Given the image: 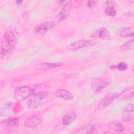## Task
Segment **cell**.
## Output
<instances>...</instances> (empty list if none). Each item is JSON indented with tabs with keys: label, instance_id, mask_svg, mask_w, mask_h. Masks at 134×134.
<instances>
[{
	"label": "cell",
	"instance_id": "1",
	"mask_svg": "<svg viewBox=\"0 0 134 134\" xmlns=\"http://www.w3.org/2000/svg\"><path fill=\"white\" fill-rule=\"evenodd\" d=\"M111 83L109 78L105 76H99L94 78L91 82V90L95 93L101 92L108 87Z\"/></svg>",
	"mask_w": 134,
	"mask_h": 134
},
{
	"label": "cell",
	"instance_id": "2",
	"mask_svg": "<svg viewBox=\"0 0 134 134\" xmlns=\"http://www.w3.org/2000/svg\"><path fill=\"white\" fill-rule=\"evenodd\" d=\"M32 95L31 86L23 85L17 87L14 93L15 98L18 101H22Z\"/></svg>",
	"mask_w": 134,
	"mask_h": 134
},
{
	"label": "cell",
	"instance_id": "3",
	"mask_svg": "<svg viewBox=\"0 0 134 134\" xmlns=\"http://www.w3.org/2000/svg\"><path fill=\"white\" fill-rule=\"evenodd\" d=\"M96 42L93 40H79L70 44L67 49L69 50H77L83 48L94 46Z\"/></svg>",
	"mask_w": 134,
	"mask_h": 134
},
{
	"label": "cell",
	"instance_id": "4",
	"mask_svg": "<svg viewBox=\"0 0 134 134\" xmlns=\"http://www.w3.org/2000/svg\"><path fill=\"white\" fill-rule=\"evenodd\" d=\"M46 96H34L32 98L30 99L27 102V106L28 108L35 109L43 105L46 102Z\"/></svg>",
	"mask_w": 134,
	"mask_h": 134
},
{
	"label": "cell",
	"instance_id": "5",
	"mask_svg": "<svg viewBox=\"0 0 134 134\" xmlns=\"http://www.w3.org/2000/svg\"><path fill=\"white\" fill-rule=\"evenodd\" d=\"M118 95L117 93H110L108 94L100 100L98 104V108L101 109L107 107L118 97Z\"/></svg>",
	"mask_w": 134,
	"mask_h": 134
},
{
	"label": "cell",
	"instance_id": "6",
	"mask_svg": "<svg viewBox=\"0 0 134 134\" xmlns=\"http://www.w3.org/2000/svg\"><path fill=\"white\" fill-rule=\"evenodd\" d=\"M63 64L62 62H42L36 65V69L39 71H48L58 67H60Z\"/></svg>",
	"mask_w": 134,
	"mask_h": 134
},
{
	"label": "cell",
	"instance_id": "7",
	"mask_svg": "<svg viewBox=\"0 0 134 134\" xmlns=\"http://www.w3.org/2000/svg\"><path fill=\"white\" fill-rule=\"evenodd\" d=\"M32 95L34 96L47 95L48 87L44 84H37L31 86Z\"/></svg>",
	"mask_w": 134,
	"mask_h": 134
},
{
	"label": "cell",
	"instance_id": "8",
	"mask_svg": "<svg viewBox=\"0 0 134 134\" xmlns=\"http://www.w3.org/2000/svg\"><path fill=\"white\" fill-rule=\"evenodd\" d=\"M133 117V105L132 103L128 104L124 108L122 113V119L124 121H130Z\"/></svg>",
	"mask_w": 134,
	"mask_h": 134
},
{
	"label": "cell",
	"instance_id": "9",
	"mask_svg": "<svg viewBox=\"0 0 134 134\" xmlns=\"http://www.w3.org/2000/svg\"><path fill=\"white\" fill-rule=\"evenodd\" d=\"M42 121V118L40 115H36L27 118L24 125L28 128H34L40 125Z\"/></svg>",
	"mask_w": 134,
	"mask_h": 134
},
{
	"label": "cell",
	"instance_id": "10",
	"mask_svg": "<svg viewBox=\"0 0 134 134\" xmlns=\"http://www.w3.org/2000/svg\"><path fill=\"white\" fill-rule=\"evenodd\" d=\"M55 25L53 21H47L38 25L36 28V31L39 34H44L52 29Z\"/></svg>",
	"mask_w": 134,
	"mask_h": 134
},
{
	"label": "cell",
	"instance_id": "11",
	"mask_svg": "<svg viewBox=\"0 0 134 134\" xmlns=\"http://www.w3.org/2000/svg\"><path fill=\"white\" fill-rule=\"evenodd\" d=\"M4 37L13 48L16 42V37L12 27L9 26L6 28Z\"/></svg>",
	"mask_w": 134,
	"mask_h": 134
},
{
	"label": "cell",
	"instance_id": "12",
	"mask_svg": "<svg viewBox=\"0 0 134 134\" xmlns=\"http://www.w3.org/2000/svg\"><path fill=\"white\" fill-rule=\"evenodd\" d=\"M69 14V9L65 7L55 16L54 19L52 21L54 22L55 25H57L58 24L64 20L68 17Z\"/></svg>",
	"mask_w": 134,
	"mask_h": 134
},
{
	"label": "cell",
	"instance_id": "13",
	"mask_svg": "<svg viewBox=\"0 0 134 134\" xmlns=\"http://www.w3.org/2000/svg\"><path fill=\"white\" fill-rule=\"evenodd\" d=\"M117 36L120 37H130L134 35V28L133 27L120 28L116 31Z\"/></svg>",
	"mask_w": 134,
	"mask_h": 134
},
{
	"label": "cell",
	"instance_id": "14",
	"mask_svg": "<svg viewBox=\"0 0 134 134\" xmlns=\"http://www.w3.org/2000/svg\"><path fill=\"white\" fill-rule=\"evenodd\" d=\"M12 48H13L11 45L3 37L1 44V59H2L8 53H9V51Z\"/></svg>",
	"mask_w": 134,
	"mask_h": 134
},
{
	"label": "cell",
	"instance_id": "15",
	"mask_svg": "<svg viewBox=\"0 0 134 134\" xmlns=\"http://www.w3.org/2000/svg\"><path fill=\"white\" fill-rule=\"evenodd\" d=\"M76 118V113L73 111H70L65 114L62 117L61 121L63 125L67 126L72 123Z\"/></svg>",
	"mask_w": 134,
	"mask_h": 134
},
{
	"label": "cell",
	"instance_id": "16",
	"mask_svg": "<svg viewBox=\"0 0 134 134\" xmlns=\"http://www.w3.org/2000/svg\"><path fill=\"white\" fill-rule=\"evenodd\" d=\"M54 95L57 97H60L65 100H71L74 97L73 95L71 92L64 89L57 90L54 92Z\"/></svg>",
	"mask_w": 134,
	"mask_h": 134
},
{
	"label": "cell",
	"instance_id": "17",
	"mask_svg": "<svg viewBox=\"0 0 134 134\" xmlns=\"http://www.w3.org/2000/svg\"><path fill=\"white\" fill-rule=\"evenodd\" d=\"M19 126V120L17 118L9 119L6 124V127L10 131L16 130Z\"/></svg>",
	"mask_w": 134,
	"mask_h": 134
},
{
	"label": "cell",
	"instance_id": "18",
	"mask_svg": "<svg viewBox=\"0 0 134 134\" xmlns=\"http://www.w3.org/2000/svg\"><path fill=\"white\" fill-rule=\"evenodd\" d=\"M92 36L95 38H106L108 36V32L106 28L102 27L98 28L94 31L93 32Z\"/></svg>",
	"mask_w": 134,
	"mask_h": 134
},
{
	"label": "cell",
	"instance_id": "19",
	"mask_svg": "<svg viewBox=\"0 0 134 134\" xmlns=\"http://www.w3.org/2000/svg\"><path fill=\"white\" fill-rule=\"evenodd\" d=\"M133 97V91L130 90H126L118 95V97L121 100L131 99Z\"/></svg>",
	"mask_w": 134,
	"mask_h": 134
},
{
	"label": "cell",
	"instance_id": "20",
	"mask_svg": "<svg viewBox=\"0 0 134 134\" xmlns=\"http://www.w3.org/2000/svg\"><path fill=\"white\" fill-rule=\"evenodd\" d=\"M95 129V126L93 124H87L79 129L76 133H91Z\"/></svg>",
	"mask_w": 134,
	"mask_h": 134
},
{
	"label": "cell",
	"instance_id": "21",
	"mask_svg": "<svg viewBox=\"0 0 134 134\" xmlns=\"http://www.w3.org/2000/svg\"><path fill=\"white\" fill-rule=\"evenodd\" d=\"M134 48V40L133 39L128 41L127 42L121 45L120 48L122 50H129L133 49Z\"/></svg>",
	"mask_w": 134,
	"mask_h": 134
},
{
	"label": "cell",
	"instance_id": "22",
	"mask_svg": "<svg viewBox=\"0 0 134 134\" xmlns=\"http://www.w3.org/2000/svg\"><path fill=\"white\" fill-rule=\"evenodd\" d=\"M105 13L111 17H114L116 15V10L113 6H107L105 9Z\"/></svg>",
	"mask_w": 134,
	"mask_h": 134
},
{
	"label": "cell",
	"instance_id": "23",
	"mask_svg": "<svg viewBox=\"0 0 134 134\" xmlns=\"http://www.w3.org/2000/svg\"><path fill=\"white\" fill-rule=\"evenodd\" d=\"M113 129L118 132V133H121L124 131V127L122 125V124H121V123L117 122L116 123H113Z\"/></svg>",
	"mask_w": 134,
	"mask_h": 134
},
{
	"label": "cell",
	"instance_id": "24",
	"mask_svg": "<svg viewBox=\"0 0 134 134\" xmlns=\"http://www.w3.org/2000/svg\"><path fill=\"white\" fill-rule=\"evenodd\" d=\"M113 69L116 68L120 71H125L128 68V65L125 62H119L117 65L113 66Z\"/></svg>",
	"mask_w": 134,
	"mask_h": 134
},
{
	"label": "cell",
	"instance_id": "25",
	"mask_svg": "<svg viewBox=\"0 0 134 134\" xmlns=\"http://www.w3.org/2000/svg\"><path fill=\"white\" fill-rule=\"evenodd\" d=\"M97 2L96 1H88L87 3V7L88 8H92L97 4Z\"/></svg>",
	"mask_w": 134,
	"mask_h": 134
},
{
	"label": "cell",
	"instance_id": "26",
	"mask_svg": "<svg viewBox=\"0 0 134 134\" xmlns=\"http://www.w3.org/2000/svg\"><path fill=\"white\" fill-rule=\"evenodd\" d=\"M59 3L63 7L65 8L71 3V1H60Z\"/></svg>",
	"mask_w": 134,
	"mask_h": 134
},
{
	"label": "cell",
	"instance_id": "27",
	"mask_svg": "<svg viewBox=\"0 0 134 134\" xmlns=\"http://www.w3.org/2000/svg\"><path fill=\"white\" fill-rule=\"evenodd\" d=\"M107 6H113L114 7L116 4V2L114 1H107L105 3Z\"/></svg>",
	"mask_w": 134,
	"mask_h": 134
},
{
	"label": "cell",
	"instance_id": "28",
	"mask_svg": "<svg viewBox=\"0 0 134 134\" xmlns=\"http://www.w3.org/2000/svg\"><path fill=\"white\" fill-rule=\"evenodd\" d=\"M22 2H23V1H17L16 2V3L17 4H21Z\"/></svg>",
	"mask_w": 134,
	"mask_h": 134
}]
</instances>
